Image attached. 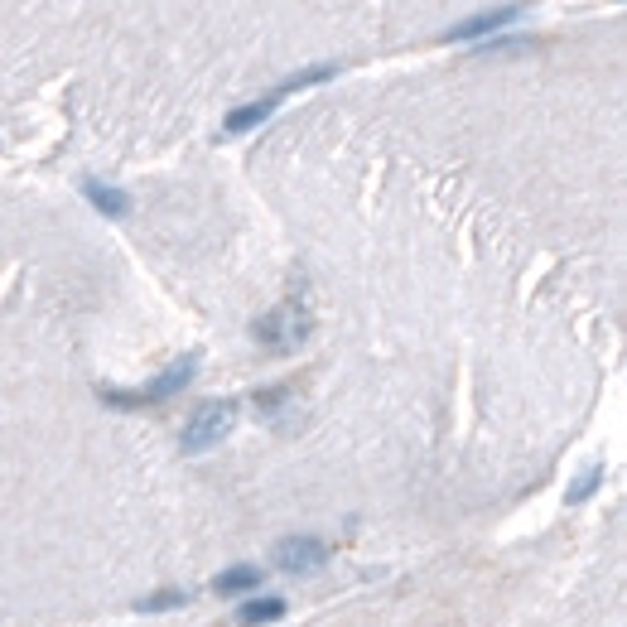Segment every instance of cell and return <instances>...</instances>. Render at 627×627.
<instances>
[{
    "instance_id": "obj_1",
    "label": "cell",
    "mask_w": 627,
    "mask_h": 627,
    "mask_svg": "<svg viewBox=\"0 0 627 627\" xmlns=\"http://www.w3.org/2000/svg\"><path fill=\"white\" fill-rule=\"evenodd\" d=\"M193 372H198V353H184L174 367H164L155 382L145 386V391H97L107 406H121V410H136V406H160V401H169V396H179L184 386L193 382Z\"/></svg>"
},
{
    "instance_id": "obj_7",
    "label": "cell",
    "mask_w": 627,
    "mask_h": 627,
    "mask_svg": "<svg viewBox=\"0 0 627 627\" xmlns=\"http://www.w3.org/2000/svg\"><path fill=\"white\" fill-rule=\"evenodd\" d=\"M285 618V599H251V603H242V613H237V623H246V627H261V623H280Z\"/></svg>"
},
{
    "instance_id": "obj_2",
    "label": "cell",
    "mask_w": 627,
    "mask_h": 627,
    "mask_svg": "<svg viewBox=\"0 0 627 627\" xmlns=\"http://www.w3.org/2000/svg\"><path fill=\"white\" fill-rule=\"evenodd\" d=\"M232 430H237V406H232V401H208V406H198L189 420H184L179 444H184L189 454H203V449H218Z\"/></svg>"
},
{
    "instance_id": "obj_6",
    "label": "cell",
    "mask_w": 627,
    "mask_h": 627,
    "mask_svg": "<svg viewBox=\"0 0 627 627\" xmlns=\"http://www.w3.org/2000/svg\"><path fill=\"white\" fill-rule=\"evenodd\" d=\"M512 20H521V10L517 5H502V10H488V15H473V20H464V25H454L444 39H483V34H492V29H502V25H512Z\"/></svg>"
},
{
    "instance_id": "obj_9",
    "label": "cell",
    "mask_w": 627,
    "mask_h": 627,
    "mask_svg": "<svg viewBox=\"0 0 627 627\" xmlns=\"http://www.w3.org/2000/svg\"><path fill=\"white\" fill-rule=\"evenodd\" d=\"M603 483V464H594V468H584L579 478H574V488H570V502H589L594 497V488Z\"/></svg>"
},
{
    "instance_id": "obj_10",
    "label": "cell",
    "mask_w": 627,
    "mask_h": 627,
    "mask_svg": "<svg viewBox=\"0 0 627 627\" xmlns=\"http://www.w3.org/2000/svg\"><path fill=\"white\" fill-rule=\"evenodd\" d=\"M184 603H189V594H184V589H164V594L140 599V608H145V613H164V608H184Z\"/></svg>"
},
{
    "instance_id": "obj_4",
    "label": "cell",
    "mask_w": 627,
    "mask_h": 627,
    "mask_svg": "<svg viewBox=\"0 0 627 627\" xmlns=\"http://www.w3.org/2000/svg\"><path fill=\"white\" fill-rule=\"evenodd\" d=\"M271 565H280L285 574L324 570L328 565V541H319V536H285V541H275Z\"/></svg>"
},
{
    "instance_id": "obj_3",
    "label": "cell",
    "mask_w": 627,
    "mask_h": 627,
    "mask_svg": "<svg viewBox=\"0 0 627 627\" xmlns=\"http://www.w3.org/2000/svg\"><path fill=\"white\" fill-rule=\"evenodd\" d=\"M309 328H314V319H309V309L304 304H295V300H285L280 309H271L261 324L251 328L271 353H290V348H300L304 338H309Z\"/></svg>"
},
{
    "instance_id": "obj_5",
    "label": "cell",
    "mask_w": 627,
    "mask_h": 627,
    "mask_svg": "<svg viewBox=\"0 0 627 627\" xmlns=\"http://www.w3.org/2000/svg\"><path fill=\"white\" fill-rule=\"evenodd\" d=\"M82 198L102 213V218H131L136 198L126 189H111V184H97V179H82Z\"/></svg>"
},
{
    "instance_id": "obj_8",
    "label": "cell",
    "mask_w": 627,
    "mask_h": 627,
    "mask_svg": "<svg viewBox=\"0 0 627 627\" xmlns=\"http://www.w3.org/2000/svg\"><path fill=\"white\" fill-rule=\"evenodd\" d=\"M256 584H261V570H256V565H237V570L213 579V594H227V599H232V594H246V589H256Z\"/></svg>"
}]
</instances>
